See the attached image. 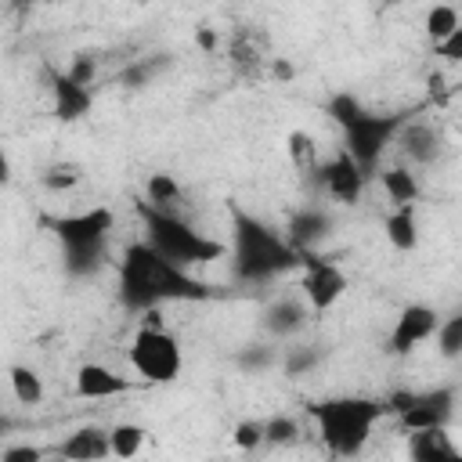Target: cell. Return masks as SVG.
I'll list each match as a JSON object with an SVG mask.
<instances>
[{"label":"cell","mask_w":462,"mask_h":462,"mask_svg":"<svg viewBox=\"0 0 462 462\" xmlns=\"http://www.w3.org/2000/svg\"><path fill=\"white\" fill-rule=\"evenodd\" d=\"M119 300L130 310H155L159 303H202L213 300V285L170 263L148 242H134L119 263Z\"/></svg>","instance_id":"cell-1"},{"label":"cell","mask_w":462,"mask_h":462,"mask_svg":"<svg viewBox=\"0 0 462 462\" xmlns=\"http://www.w3.org/2000/svg\"><path fill=\"white\" fill-rule=\"evenodd\" d=\"M231 224H235V231H231L235 235L231 260H235V278L238 282H267V278H278V274H285L292 267H303V260L289 245V238H278L256 217L235 209Z\"/></svg>","instance_id":"cell-2"},{"label":"cell","mask_w":462,"mask_h":462,"mask_svg":"<svg viewBox=\"0 0 462 462\" xmlns=\"http://www.w3.org/2000/svg\"><path fill=\"white\" fill-rule=\"evenodd\" d=\"M383 411H386V401H372V397H332V401L310 404V415L318 422L325 448L339 458H350L368 444L372 426L379 422Z\"/></svg>","instance_id":"cell-3"},{"label":"cell","mask_w":462,"mask_h":462,"mask_svg":"<svg viewBox=\"0 0 462 462\" xmlns=\"http://www.w3.org/2000/svg\"><path fill=\"white\" fill-rule=\"evenodd\" d=\"M141 220H144V231H148V245L155 253H162L170 263L177 267H195V263H209V260H220L227 253L224 242L188 227L180 217H173L170 209H159V206H144L141 202Z\"/></svg>","instance_id":"cell-4"},{"label":"cell","mask_w":462,"mask_h":462,"mask_svg":"<svg viewBox=\"0 0 462 462\" xmlns=\"http://www.w3.org/2000/svg\"><path fill=\"white\" fill-rule=\"evenodd\" d=\"M43 224L61 238L69 274H90L105 260V238L116 220L105 206H94V209L72 213V217H47Z\"/></svg>","instance_id":"cell-5"},{"label":"cell","mask_w":462,"mask_h":462,"mask_svg":"<svg viewBox=\"0 0 462 462\" xmlns=\"http://www.w3.org/2000/svg\"><path fill=\"white\" fill-rule=\"evenodd\" d=\"M130 365L141 375V383H173L180 375L184 354L180 343L166 328H144L130 343Z\"/></svg>","instance_id":"cell-6"},{"label":"cell","mask_w":462,"mask_h":462,"mask_svg":"<svg viewBox=\"0 0 462 462\" xmlns=\"http://www.w3.org/2000/svg\"><path fill=\"white\" fill-rule=\"evenodd\" d=\"M404 119L401 116H372L365 112L350 130H346V155L365 170V177L372 173V166L379 162L383 148L401 134Z\"/></svg>","instance_id":"cell-7"},{"label":"cell","mask_w":462,"mask_h":462,"mask_svg":"<svg viewBox=\"0 0 462 462\" xmlns=\"http://www.w3.org/2000/svg\"><path fill=\"white\" fill-rule=\"evenodd\" d=\"M303 260V296L314 310H328L346 292V274L332 260H318L314 253H300Z\"/></svg>","instance_id":"cell-8"},{"label":"cell","mask_w":462,"mask_h":462,"mask_svg":"<svg viewBox=\"0 0 462 462\" xmlns=\"http://www.w3.org/2000/svg\"><path fill=\"white\" fill-rule=\"evenodd\" d=\"M440 328V314L426 303H411L401 310V318L393 321V332H390V350L393 354H411L419 343H426L430 336H437Z\"/></svg>","instance_id":"cell-9"},{"label":"cell","mask_w":462,"mask_h":462,"mask_svg":"<svg viewBox=\"0 0 462 462\" xmlns=\"http://www.w3.org/2000/svg\"><path fill=\"white\" fill-rule=\"evenodd\" d=\"M318 177L328 188V195L336 202H346V206H354L361 199V191H365V170L346 152H339L336 159H328L325 166H318Z\"/></svg>","instance_id":"cell-10"},{"label":"cell","mask_w":462,"mask_h":462,"mask_svg":"<svg viewBox=\"0 0 462 462\" xmlns=\"http://www.w3.org/2000/svg\"><path fill=\"white\" fill-rule=\"evenodd\" d=\"M451 404H455V390H448V386L430 390V393H419V397H415V404L401 415V426H404L408 433L444 426V422L451 419Z\"/></svg>","instance_id":"cell-11"},{"label":"cell","mask_w":462,"mask_h":462,"mask_svg":"<svg viewBox=\"0 0 462 462\" xmlns=\"http://www.w3.org/2000/svg\"><path fill=\"white\" fill-rule=\"evenodd\" d=\"M54 451H58L65 462H101V458L112 455L108 430H101V426H79V430L69 433Z\"/></svg>","instance_id":"cell-12"},{"label":"cell","mask_w":462,"mask_h":462,"mask_svg":"<svg viewBox=\"0 0 462 462\" xmlns=\"http://www.w3.org/2000/svg\"><path fill=\"white\" fill-rule=\"evenodd\" d=\"M408 458L411 462H462V451L455 448L444 426H433V430L408 433Z\"/></svg>","instance_id":"cell-13"},{"label":"cell","mask_w":462,"mask_h":462,"mask_svg":"<svg viewBox=\"0 0 462 462\" xmlns=\"http://www.w3.org/2000/svg\"><path fill=\"white\" fill-rule=\"evenodd\" d=\"M130 386H134V383H130L126 375H119V372L105 368V365H83V368L76 372V393H79V397H90V401L119 397V393H126Z\"/></svg>","instance_id":"cell-14"},{"label":"cell","mask_w":462,"mask_h":462,"mask_svg":"<svg viewBox=\"0 0 462 462\" xmlns=\"http://www.w3.org/2000/svg\"><path fill=\"white\" fill-rule=\"evenodd\" d=\"M227 54H231L235 69L260 72L263 61H267V36L256 32V29H235L231 32V43H227Z\"/></svg>","instance_id":"cell-15"},{"label":"cell","mask_w":462,"mask_h":462,"mask_svg":"<svg viewBox=\"0 0 462 462\" xmlns=\"http://www.w3.org/2000/svg\"><path fill=\"white\" fill-rule=\"evenodd\" d=\"M51 94H54V112L58 119H79L90 112V90L76 87L69 72H51Z\"/></svg>","instance_id":"cell-16"},{"label":"cell","mask_w":462,"mask_h":462,"mask_svg":"<svg viewBox=\"0 0 462 462\" xmlns=\"http://www.w3.org/2000/svg\"><path fill=\"white\" fill-rule=\"evenodd\" d=\"M397 144H401V152H404L411 162H433V159L440 155V134H437L433 126H426V123H408V126H401Z\"/></svg>","instance_id":"cell-17"},{"label":"cell","mask_w":462,"mask_h":462,"mask_svg":"<svg viewBox=\"0 0 462 462\" xmlns=\"http://www.w3.org/2000/svg\"><path fill=\"white\" fill-rule=\"evenodd\" d=\"M328 235V217L318 209H300L289 217V245L296 253H310L314 242H321Z\"/></svg>","instance_id":"cell-18"},{"label":"cell","mask_w":462,"mask_h":462,"mask_svg":"<svg viewBox=\"0 0 462 462\" xmlns=\"http://www.w3.org/2000/svg\"><path fill=\"white\" fill-rule=\"evenodd\" d=\"M386 238L393 249L401 253H411L419 245V224H415V209L411 206H397L390 217H386Z\"/></svg>","instance_id":"cell-19"},{"label":"cell","mask_w":462,"mask_h":462,"mask_svg":"<svg viewBox=\"0 0 462 462\" xmlns=\"http://www.w3.org/2000/svg\"><path fill=\"white\" fill-rule=\"evenodd\" d=\"M263 325H267L274 336H292V332H300V328L307 325V307H303L300 300H278V303L267 310Z\"/></svg>","instance_id":"cell-20"},{"label":"cell","mask_w":462,"mask_h":462,"mask_svg":"<svg viewBox=\"0 0 462 462\" xmlns=\"http://www.w3.org/2000/svg\"><path fill=\"white\" fill-rule=\"evenodd\" d=\"M383 191L390 195V202H397V206H411V202L419 199V180H415L411 170H404V166H390V170H383Z\"/></svg>","instance_id":"cell-21"},{"label":"cell","mask_w":462,"mask_h":462,"mask_svg":"<svg viewBox=\"0 0 462 462\" xmlns=\"http://www.w3.org/2000/svg\"><path fill=\"white\" fill-rule=\"evenodd\" d=\"M108 444H112V455L116 458H134L144 448V430L137 422H116L108 430Z\"/></svg>","instance_id":"cell-22"},{"label":"cell","mask_w":462,"mask_h":462,"mask_svg":"<svg viewBox=\"0 0 462 462\" xmlns=\"http://www.w3.org/2000/svg\"><path fill=\"white\" fill-rule=\"evenodd\" d=\"M458 25H462V14L451 4H433L430 14H426V32H430L433 43H444Z\"/></svg>","instance_id":"cell-23"},{"label":"cell","mask_w":462,"mask_h":462,"mask_svg":"<svg viewBox=\"0 0 462 462\" xmlns=\"http://www.w3.org/2000/svg\"><path fill=\"white\" fill-rule=\"evenodd\" d=\"M11 390H14L18 404H40V401H43V383H40V375H36L32 368H25V365H14V368H11Z\"/></svg>","instance_id":"cell-24"},{"label":"cell","mask_w":462,"mask_h":462,"mask_svg":"<svg viewBox=\"0 0 462 462\" xmlns=\"http://www.w3.org/2000/svg\"><path fill=\"white\" fill-rule=\"evenodd\" d=\"M144 191H148V206H159V209H166L180 199V184L173 180V173H152L144 180Z\"/></svg>","instance_id":"cell-25"},{"label":"cell","mask_w":462,"mask_h":462,"mask_svg":"<svg viewBox=\"0 0 462 462\" xmlns=\"http://www.w3.org/2000/svg\"><path fill=\"white\" fill-rule=\"evenodd\" d=\"M328 116H332V119H336L343 130H350V126H354V123L365 116V105H361L354 94H346V90H343V94H336V97L328 101Z\"/></svg>","instance_id":"cell-26"},{"label":"cell","mask_w":462,"mask_h":462,"mask_svg":"<svg viewBox=\"0 0 462 462\" xmlns=\"http://www.w3.org/2000/svg\"><path fill=\"white\" fill-rule=\"evenodd\" d=\"M289 159L300 170H314L318 166V144L310 141V134H303V130H292L289 134Z\"/></svg>","instance_id":"cell-27"},{"label":"cell","mask_w":462,"mask_h":462,"mask_svg":"<svg viewBox=\"0 0 462 462\" xmlns=\"http://www.w3.org/2000/svg\"><path fill=\"white\" fill-rule=\"evenodd\" d=\"M437 350L444 357H458L462 354V314L440 321V328H437Z\"/></svg>","instance_id":"cell-28"},{"label":"cell","mask_w":462,"mask_h":462,"mask_svg":"<svg viewBox=\"0 0 462 462\" xmlns=\"http://www.w3.org/2000/svg\"><path fill=\"white\" fill-rule=\"evenodd\" d=\"M231 440H235V448L253 451V448H260V444L267 440V430H263V422H256V419H242V422L235 426Z\"/></svg>","instance_id":"cell-29"},{"label":"cell","mask_w":462,"mask_h":462,"mask_svg":"<svg viewBox=\"0 0 462 462\" xmlns=\"http://www.w3.org/2000/svg\"><path fill=\"white\" fill-rule=\"evenodd\" d=\"M43 184H47L51 191H69V188H76V184H79V170H76V166H69V162L51 166V170L43 173Z\"/></svg>","instance_id":"cell-30"},{"label":"cell","mask_w":462,"mask_h":462,"mask_svg":"<svg viewBox=\"0 0 462 462\" xmlns=\"http://www.w3.org/2000/svg\"><path fill=\"white\" fill-rule=\"evenodd\" d=\"M263 430H267V444H289V440H296V422H292L289 415L267 419Z\"/></svg>","instance_id":"cell-31"},{"label":"cell","mask_w":462,"mask_h":462,"mask_svg":"<svg viewBox=\"0 0 462 462\" xmlns=\"http://www.w3.org/2000/svg\"><path fill=\"white\" fill-rule=\"evenodd\" d=\"M94 76H97V58H90V54H79V58L72 61V69H69V79H72L76 87H90Z\"/></svg>","instance_id":"cell-32"},{"label":"cell","mask_w":462,"mask_h":462,"mask_svg":"<svg viewBox=\"0 0 462 462\" xmlns=\"http://www.w3.org/2000/svg\"><path fill=\"white\" fill-rule=\"evenodd\" d=\"M314 361H318V354H314V350L292 346V350H289V357H285V368H289V375H300V372H307Z\"/></svg>","instance_id":"cell-33"},{"label":"cell","mask_w":462,"mask_h":462,"mask_svg":"<svg viewBox=\"0 0 462 462\" xmlns=\"http://www.w3.org/2000/svg\"><path fill=\"white\" fill-rule=\"evenodd\" d=\"M0 462H43V451L32 444H11V448H4Z\"/></svg>","instance_id":"cell-34"},{"label":"cell","mask_w":462,"mask_h":462,"mask_svg":"<svg viewBox=\"0 0 462 462\" xmlns=\"http://www.w3.org/2000/svg\"><path fill=\"white\" fill-rule=\"evenodd\" d=\"M437 58H448V61H462V25L444 40V43H433Z\"/></svg>","instance_id":"cell-35"},{"label":"cell","mask_w":462,"mask_h":462,"mask_svg":"<svg viewBox=\"0 0 462 462\" xmlns=\"http://www.w3.org/2000/svg\"><path fill=\"white\" fill-rule=\"evenodd\" d=\"M415 397H419L415 390H397V393L386 401V411H397V415H404V411L415 404Z\"/></svg>","instance_id":"cell-36"},{"label":"cell","mask_w":462,"mask_h":462,"mask_svg":"<svg viewBox=\"0 0 462 462\" xmlns=\"http://www.w3.org/2000/svg\"><path fill=\"white\" fill-rule=\"evenodd\" d=\"M195 40H199V47H202V51H213V47H217V32H213V29H199V36H195Z\"/></svg>","instance_id":"cell-37"},{"label":"cell","mask_w":462,"mask_h":462,"mask_svg":"<svg viewBox=\"0 0 462 462\" xmlns=\"http://www.w3.org/2000/svg\"><path fill=\"white\" fill-rule=\"evenodd\" d=\"M274 76H278V79H292V65H285V61H274Z\"/></svg>","instance_id":"cell-38"}]
</instances>
